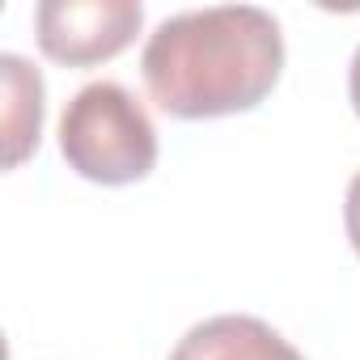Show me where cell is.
I'll list each match as a JSON object with an SVG mask.
<instances>
[{"instance_id":"6da1fadb","label":"cell","mask_w":360,"mask_h":360,"mask_svg":"<svg viewBox=\"0 0 360 360\" xmlns=\"http://www.w3.org/2000/svg\"><path fill=\"white\" fill-rule=\"evenodd\" d=\"M144 89L174 119L255 110L284 72V34L267 9L217 5L165 18L140 56Z\"/></svg>"},{"instance_id":"7a4b0ae2","label":"cell","mask_w":360,"mask_h":360,"mask_svg":"<svg viewBox=\"0 0 360 360\" xmlns=\"http://www.w3.org/2000/svg\"><path fill=\"white\" fill-rule=\"evenodd\" d=\"M60 153L89 183L127 187L157 165V127L119 81H94L60 115Z\"/></svg>"},{"instance_id":"3957f363","label":"cell","mask_w":360,"mask_h":360,"mask_svg":"<svg viewBox=\"0 0 360 360\" xmlns=\"http://www.w3.org/2000/svg\"><path fill=\"white\" fill-rule=\"evenodd\" d=\"M144 26L136 0H43L34 9L39 47L64 68L115 60Z\"/></svg>"},{"instance_id":"277c9868","label":"cell","mask_w":360,"mask_h":360,"mask_svg":"<svg viewBox=\"0 0 360 360\" xmlns=\"http://www.w3.org/2000/svg\"><path fill=\"white\" fill-rule=\"evenodd\" d=\"M169 360H305L276 326L250 314H221L191 326Z\"/></svg>"},{"instance_id":"5b68a950","label":"cell","mask_w":360,"mask_h":360,"mask_svg":"<svg viewBox=\"0 0 360 360\" xmlns=\"http://www.w3.org/2000/svg\"><path fill=\"white\" fill-rule=\"evenodd\" d=\"M5 72V136H9V169H18L30 148H39L43 131V77L22 56H0Z\"/></svg>"},{"instance_id":"8992f818","label":"cell","mask_w":360,"mask_h":360,"mask_svg":"<svg viewBox=\"0 0 360 360\" xmlns=\"http://www.w3.org/2000/svg\"><path fill=\"white\" fill-rule=\"evenodd\" d=\"M343 225H347V242H352V250L360 255V169H356V178L347 183V200H343Z\"/></svg>"},{"instance_id":"52a82bcc","label":"cell","mask_w":360,"mask_h":360,"mask_svg":"<svg viewBox=\"0 0 360 360\" xmlns=\"http://www.w3.org/2000/svg\"><path fill=\"white\" fill-rule=\"evenodd\" d=\"M347 98H352V110H356V119H360V47H356V56H352V68H347Z\"/></svg>"}]
</instances>
